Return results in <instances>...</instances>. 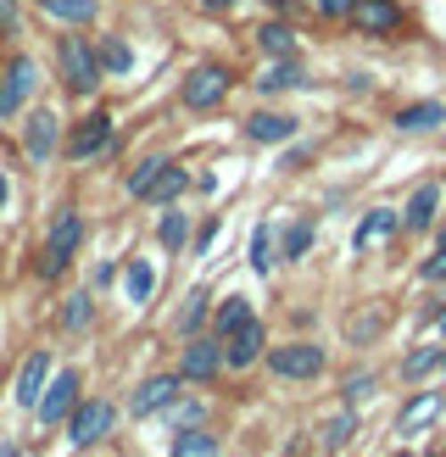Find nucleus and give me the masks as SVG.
I'll list each match as a JSON object with an SVG mask.
<instances>
[{
	"mask_svg": "<svg viewBox=\"0 0 446 457\" xmlns=\"http://www.w3.org/2000/svg\"><path fill=\"white\" fill-rule=\"evenodd\" d=\"M56 79H62L67 96H78V101L95 96L101 79H106L95 39H89V34H56Z\"/></svg>",
	"mask_w": 446,
	"mask_h": 457,
	"instance_id": "obj_1",
	"label": "nucleus"
},
{
	"mask_svg": "<svg viewBox=\"0 0 446 457\" xmlns=\"http://www.w3.org/2000/svg\"><path fill=\"white\" fill-rule=\"evenodd\" d=\"M78 245H84V218H78V207H56V218H51V235H45V245H39V262H34V273H39L45 285H51V279H62Z\"/></svg>",
	"mask_w": 446,
	"mask_h": 457,
	"instance_id": "obj_2",
	"label": "nucleus"
},
{
	"mask_svg": "<svg viewBox=\"0 0 446 457\" xmlns=\"http://www.w3.org/2000/svg\"><path fill=\"white\" fill-rule=\"evenodd\" d=\"M268 374L274 379H290V385H312V379H324L329 369V352L318 346V340H279V346H268Z\"/></svg>",
	"mask_w": 446,
	"mask_h": 457,
	"instance_id": "obj_3",
	"label": "nucleus"
},
{
	"mask_svg": "<svg viewBox=\"0 0 446 457\" xmlns=\"http://www.w3.org/2000/svg\"><path fill=\"white\" fill-rule=\"evenodd\" d=\"M229 89H235V67L229 62H195L185 84H178V106L185 112H212L229 101Z\"/></svg>",
	"mask_w": 446,
	"mask_h": 457,
	"instance_id": "obj_4",
	"label": "nucleus"
},
{
	"mask_svg": "<svg viewBox=\"0 0 446 457\" xmlns=\"http://www.w3.org/2000/svg\"><path fill=\"white\" fill-rule=\"evenodd\" d=\"M101 151H112V112H106V106L84 112L78 123H67V140H62V162L84 168L89 156H101Z\"/></svg>",
	"mask_w": 446,
	"mask_h": 457,
	"instance_id": "obj_5",
	"label": "nucleus"
},
{
	"mask_svg": "<svg viewBox=\"0 0 446 457\" xmlns=\"http://www.w3.org/2000/svg\"><path fill=\"white\" fill-rule=\"evenodd\" d=\"M346 29L363 34V39H401L408 34V6L401 0H357Z\"/></svg>",
	"mask_w": 446,
	"mask_h": 457,
	"instance_id": "obj_6",
	"label": "nucleus"
},
{
	"mask_svg": "<svg viewBox=\"0 0 446 457\" xmlns=\"http://www.w3.org/2000/svg\"><path fill=\"white\" fill-rule=\"evenodd\" d=\"M229 362H223V340L218 335H185L178 346V379L185 385H212Z\"/></svg>",
	"mask_w": 446,
	"mask_h": 457,
	"instance_id": "obj_7",
	"label": "nucleus"
},
{
	"mask_svg": "<svg viewBox=\"0 0 446 457\" xmlns=\"http://www.w3.org/2000/svg\"><path fill=\"white\" fill-rule=\"evenodd\" d=\"M441 207H446V179H424V185H413L408 201H401V235H435Z\"/></svg>",
	"mask_w": 446,
	"mask_h": 457,
	"instance_id": "obj_8",
	"label": "nucleus"
},
{
	"mask_svg": "<svg viewBox=\"0 0 446 457\" xmlns=\"http://www.w3.org/2000/svg\"><path fill=\"white\" fill-rule=\"evenodd\" d=\"M62 140H67V123L56 118L51 106H34L29 123H22V156H29L34 168H45V162L62 151Z\"/></svg>",
	"mask_w": 446,
	"mask_h": 457,
	"instance_id": "obj_9",
	"label": "nucleus"
},
{
	"mask_svg": "<svg viewBox=\"0 0 446 457\" xmlns=\"http://www.w3.org/2000/svg\"><path fill=\"white\" fill-rule=\"evenodd\" d=\"M84 402V374L78 369H62L51 385H45V396H39V407H34V419H39V429H51V424H67V413Z\"/></svg>",
	"mask_w": 446,
	"mask_h": 457,
	"instance_id": "obj_10",
	"label": "nucleus"
},
{
	"mask_svg": "<svg viewBox=\"0 0 446 457\" xmlns=\"http://www.w3.org/2000/svg\"><path fill=\"white\" fill-rule=\"evenodd\" d=\"M112 419H118V407H112L106 396H84L73 413H67V441L73 446H95L112 436Z\"/></svg>",
	"mask_w": 446,
	"mask_h": 457,
	"instance_id": "obj_11",
	"label": "nucleus"
},
{
	"mask_svg": "<svg viewBox=\"0 0 446 457\" xmlns=\"http://www.w3.org/2000/svg\"><path fill=\"white\" fill-rule=\"evenodd\" d=\"M51 379H56V357H51V346H34L29 357H22V369H17V391H12V402L22 407V413H34Z\"/></svg>",
	"mask_w": 446,
	"mask_h": 457,
	"instance_id": "obj_12",
	"label": "nucleus"
},
{
	"mask_svg": "<svg viewBox=\"0 0 446 457\" xmlns=\"http://www.w3.org/2000/svg\"><path fill=\"white\" fill-rule=\"evenodd\" d=\"M178 396H185V379H178V369H173V374H151V379L134 385L128 413H134V419H156V413H168Z\"/></svg>",
	"mask_w": 446,
	"mask_h": 457,
	"instance_id": "obj_13",
	"label": "nucleus"
},
{
	"mask_svg": "<svg viewBox=\"0 0 446 457\" xmlns=\"http://www.w3.org/2000/svg\"><path fill=\"white\" fill-rule=\"evenodd\" d=\"M262 357H268V324H262V318H245L235 335H223V362H229L235 374L257 369Z\"/></svg>",
	"mask_w": 446,
	"mask_h": 457,
	"instance_id": "obj_14",
	"label": "nucleus"
},
{
	"mask_svg": "<svg viewBox=\"0 0 446 457\" xmlns=\"http://www.w3.org/2000/svg\"><path fill=\"white\" fill-rule=\"evenodd\" d=\"M441 413H446V396H441V391H413L408 402H401V413H396V424H391V436H401V441L430 436Z\"/></svg>",
	"mask_w": 446,
	"mask_h": 457,
	"instance_id": "obj_15",
	"label": "nucleus"
},
{
	"mask_svg": "<svg viewBox=\"0 0 446 457\" xmlns=\"http://www.w3.org/2000/svg\"><path fill=\"white\" fill-rule=\"evenodd\" d=\"M240 134L252 145H285V140H296V134H301V118H296V112H279V106H257L252 118L240 123Z\"/></svg>",
	"mask_w": 446,
	"mask_h": 457,
	"instance_id": "obj_16",
	"label": "nucleus"
},
{
	"mask_svg": "<svg viewBox=\"0 0 446 457\" xmlns=\"http://www.w3.org/2000/svg\"><path fill=\"white\" fill-rule=\"evenodd\" d=\"M34 84H39L34 56H29V51H17V56L6 62V79H0V118H17L22 101L34 96Z\"/></svg>",
	"mask_w": 446,
	"mask_h": 457,
	"instance_id": "obj_17",
	"label": "nucleus"
},
{
	"mask_svg": "<svg viewBox=\"0 0 446 457\" xmlns=\"http://www.w3.org/2000/svg\"><path fill=\"white\" fill-rule=\"evenodd\" d=\"M396 235H401V212H396V207H368L363 218H357V228H351V251L363 257V251L385 245V240H396Z\"/></svg>",
	"mask_w": 446,
	"mask_h": 457,
	"instance_id": "obj_18",
	"label": "nucleus"
},
{
	"mask_svg": "<svg viewBox=\"0 0 446 457\" xmlns=\"http://www.w3.org/2000/svg\"><path fill=\"white\" fill-rule=\"evenodd\" d=\"M257 96H290V89H307V67L301 56H268V67L252 79Z\"/></svg>",
	"mask_w": 446,
	"mask_h": 457,
	"instance_id": "obj_19",
	"label": "nucleus"
},
{
	"mask_svg": "<svg viewBox=\"0 0 446 457\" xmlns=\"http://www.w3.org/2000/svg\"><path fill=\"white\" fill-rule=\"evenodd\" d=\"M396 134H441L446 129V101H408L391 112Z\"/></svg>",
	"mask_w": 446,
	"mask_h": 457,
	"instance_id": "obj_20",
	"label": "nucleus"
},
{
	"mask_svg": "<svg viewBox=\"0 0 446 457\" xmlns=\"http://www.w3.org/2000/svg\"><path fill=\"white\" fill-rule=\"evenodd\" d=\"M190 185H195V179H190V168H185V162H173V156H168V162H162V173L151 179V190H145L140 201H145V207H173V201L185 195Z\"/></svg>",
	"mask_w": 446,
	"mask_h": 457,
	"instance_id": "obj_21",
	"label": "nucleus"
},
{
	"mask_svg": "<svg viewBox=\"0 0 446 457\" xmlns=\"http://www.w3.org/2000/svg\"><path fill=\"white\" fill-rule=\"evenodd\" d=\"M252 39H257V51L262 56H296V29L274 12V17H262L257 29H252Z\"/></svg>",
	"mask_w": 446,
	"mask_h": 457,
	"instance_id": "obj_22",
	"label": "nucleus"
},
{
	"mask_svg": "<svg viewBox=\"0 0 446 457\" xmlns=\"http://www.w3.org/2000/svg\"><path fill=\"white\" fill-rule=\"evenodd\" d=\"M385 324H391V312L385 307H357L351 318H346V346H374L379 335H385Z\"/></svg>",
	"mask_w": 446,
	"mask_h": 457,
	"instance_id": "obj_23",
	"label": "nucleus"
},
{
	"mask_svg": "<svg viewBox=\"0 0 446 457\" xmlns=\"http://www.w3.org/2000/svg\"><path fill=\"white\" fill-rule=\"evenodd\" d=\"M190 212H178V201H173V207H162V218H156V245H162V251H173V257H178V251H190Z\"/></svg>",
	"mask_w": 446,
	"mask_h": 457,
	"instance_id": "obj_24",
	"label": "nucleus"
},
{
	"mask_svg": "<svg viewBox=\"0 0 446 457\" xmlns=\"http://www.w3.org/2000/svg\"><path fill=\"white\" fill-rule=\"evenodd\" d=\"M218 452H223V441H218V429H207V424L173 429V446H168V457H218Z\"/></svg>",
	"mask_w": 446,
	"mask_h": 457,
	"instance_id": "obj_25",
	"label": "nucleus"
},
{
	"mask_svg": "<svg viewBox=\"0 0 446 457\" xmlns=\"http://www.w3.org/2000/svg\"><path fill=\"white\" fill-rule=\"evenodd\" d=\"M312 245H318V218H296V223H285V235H279V262H301Z\"/></svg>",
	"mask_w": 446,
	"mask_h": 457,
	"instance_id": "obj_26",
	"label": "nucleus"
},
{
	"mask_svg": "<svg viewBox=\"0 0 446 457\" xmlns=\"http://www.w3.org/2000/svg\"><path fill=\"white\" fill-rule=\"evenodd\" d=\"M34 6H39L45 17L67 22V29H89V22L101 17V0H34Z\"/></svg>",
	"mask_w": 446,
	"mask_h": 457,
	"instance_id": "obj_27",
	"label": "nucleus"
},
{
	"mask_svg": "<svg viewBox=\"0 0 446 457\" xmlns=\"http://www.w3.org/2000/svg\"><path fill=\"white\" fill-rule=\"evenodd\" d=\"M245 262H252L257 279H268V273L279 268V228L274 223H257L252 228V257H245Z\"/></svg>",
	"mask_w": 446,
	"mask_h": 457,
	"instance_id": "obj_28",
	"label": "nucleus"
},
{
	"mask_svg": "<svg viewBox=\"0 0 446 457\" xmlns=\"http://www.w3.org/2000/svg\"><path fill=\"white\" fill-rule=\"evenodd\" d=\"M245 318H257L252 295H240V290H235V295H223V302L212 307V335H218V340H223V335H235V329L245 324Z\"/></svg>",
	"mask_w": 446,
	"mask_h": 457,
	"instance_id": "obj_29",
	"label": "nucleus"
},
{
	"mask_svg": "<svg viewBox=\"0 0 446 457\" xmlns=\"http://www.w3.org/2000/svg\"><path fill=\"white\" fill-rule=\"evenodd\" d=\"M56 324L67 329V335H84L89 324H95V290H73L62 302V312H56Z\"/></svg>",
	"mask_w": 446,
	"mask_h": 457,
	"instance_id": "obj_30",
	"label": "nucleus"
},
{
	"mask_svg": "<svg viewBox=\"0 0 446 457\" xmlns=\"http://www.w3.org/2000/svg\"><path fill=\"white\" fill-rule=\"evenodd\" d=\"M441 357H446V340H424V346H413L408 357H401V369H396V374L413 385V379H424V374H435V369H441Z\"/></svg>",
	"mask_w": 446,
	"mask_h": 457,
	"instance_id": "obj_31",
	"label": "nucleus"
},
{
	"mask_svg": "<svg viewBox=\"0 0 446 457\" xmlns=\"http://www.w3.org/2000/svg\"><path fill=\"white\" fill-rule=\"evenodd\" d=\"M201 324H212V295H207V290L195 285V290L185 295V307H178L173 329H178V335H201Z\"/></svg>",
	"mask_w": 446,
	"mask_h": 457,
	"instance_id": "obj_32",
	"label": "nucleus"
},
{
	"mask_svg": "<svg viewBox=\"0 0 446 457\" xmlns=\"http://www.w3.org/2000/svg\"><path fill=\"white\" fill-rule=\"evenodd\" d=\"M151 290H156V268H151L145 257H128V262H123V295L140 307V302H151Z\"/></svg>",
	"mask_w": 446,
	"mask_h": 457,
	"instance_id": "obj_33",
	"label": "nucleus"
},
{
	"mask_svg": "<svg viewBox=\"0 0 446 457\" xmlns=\"http://www.w3.org/2000/svg\"><path fill=\"white\" fill-rule=\"evenodd\" d=\"M95 51H101L106 79H123L128 67H134V51H128V39H123V34H101V39H95Z\"/></svg>",
	"mask_w": 446,
	"mask_h": 457,
	"instance_id": "obj_34",
	"label": "nucleus"
},
{
	"mask_svg": "<svg viewBox=\"0 0 446 457\" xmlns=\"http://www.w3.org/2000/svg\"><path fill=\"white\" fill-rule=\"evenodd\" d=\"M351 436H357V407H351V402H341V413H334V419H324L318 441H324V452H341Z\"/></svg>",
	"mask_w": 446,
	"mask_h": 457,
	"instance_id": "obj_35",
	"label": "nucleus"
},
{
	"mask_svg": "<svg viewBox=\"0 0 446 457\" xmlns=\"http://www.w3.org/2000/svg\"><path fill=\"white\" fill-rule=\"evenodd\" d=\"M162 162H168V156H140V162H134V168H128V179H123V190H128L134 201H140V195L151 190V179H156V173H162Z\"/></svg>",
	"mask_w": 446,
	"mask_h": 457,
	"instance_id": "obj_36",
	"label": "nucleus"
},
{
	"mask_svg": "<svg viewBox=\"0 0 446 457\" xmlns=\"http://www.w3.org/2000/svg\"><path fill=\"white\" fill-rule=\"evenodd\" d=\"M374 391H379V374H374V369H357V374L341 379V402H351V407H363Z\"/></svg>",
	"mask_w": 446,
	"mask_h": 457,
	"instance_id": "obj_37",
	"label": "nucleus"
},
{
	"mask_svg": "<svg viewBox=\"0 0 446 457\" xmlns=\"http://www.w3.org/2000/svg\"><path fill=\"white\" fill-rule=\"evenodd\" d=\"M413 279H418V285H446V245H435L430 257L413 268Z\"/></svg>",
	"mask_w": 446,
	"mask_h": 457,
	"instance_id": "obj_38",
	"label": "nucleus"
},
{
	"mask_svg": "<svg viewBox=\"0 0 446 457\" xmlns=\"http://www.w3.org/2000/svg\"><path fill=\"white\" fill-rule=\"evenodd\" d=\"M195 424H207V407L201 402H173V429H195Z\"/></svg>",
	"mask_w": 446,
	"mask_h": 457,
	"instance_id": "obj_39",
	"label": "nucleus"
},
{
	"mask_svg": "<svg viewBox=\"0 0 446 457\" xmlns=\"http://www.w3.org/2000/svg\"><path fill=\"white\" fill-rule=\"evenodd\" d=\"M307 6L318 12L324 22H346V17H351V6H357V0H307Z\"/></svg>",
	"mask_w": 446,
	"mask_h": 457,
	"instance_id": "obj_40",
	"label": "nucleus"
},
{
	"mask_svg": "<svg viewBox=\"0 0 446 457\" xmlns=\"http://www.w3.org/2000/svg\"><path fill=\"white\" fill-rule=\"evenodd\" d=\"M312 162V140H301V145H290L285 156H279V173H301Z\"/></svg>",
	"mask_w": 446,
	"mask_h": 457,
	"instance_id": "obj_41",
	"label": "nucleus"
},
{
	"mask_svg": "<svg viewBox=\"0 0 446 457\" xmlns=\"http://www.w3.org/2000/svg\"><path fill=\"white\" fill-rule=\"evenodd\" d=\"M0 34H22V6H17V0H0Z\"/></svg>",
	"mask_w": 446,
	"mask_h": 457,
	"instance_id": "obj_42",
	"label": "nucleus"
},
{
	"mask_svg": "<svg viewBox=\"0 0 446 457\" xmlns=\"http://www.w3.org/2000/svg\"><path fill=\"white\" fill-rule=\"evenodd\" d=\"M218 223H223V218H207V223L195 228V240H190V251H195V257H207V251H212V240H218Z\"/></svg>",
	"mask_w": 446,
	"mask_h": 457,
	"instance_id": "obj_43",
	"label": "nucleus"
},
{
	"mask_svg": "<svg viewBox=\"0 0 446 457\" xmlns=\"http://www.w3.org/2000/svg\"><path fill=\"white\" fill-rule=\"evenodd\" d=\"M424 329H435V335H446V295H435L430 307H424V318H418Z\"/></svg>",
	"mask_w": 446,
	"mask_h": 457,
	"instance_id": "obj_44",
	"label": "nucleus"
},
{
	"mask_svg": "<svg viewBox=\"0 0 446 457\" xmlns=\"http://www.w3.org/2000/svg\"><path fill=\"white\" fill-rule=\"evenodd\" d=\"M240 6V0H195V12H207V17H229Z\"/></svg>",
	"mask_w": 446,
	"mask_h": 457,
	"instance_id": "obj_45",
	"label": "nucleus"
},
{
	"mask_svg": "<svg viewBox=\"0 0 446 457\" xmlns=\"http://www.w3.org/2000/svg\"><path fill=\"white\" fill-rule=\"evenodd\" d=\"M346 89H351V96H368L374 79H368V73H346Z\"/></svg>",
	"mask_w": 446,
	"mask_h": 457,
	"instance_id": "obj_46",
	"label": "nucleus"
},
{
	"mask_svg": "<svg viewBox=\"0 0 446 457\" xmlns=\"http://www.w3.org/2000/svg\"><path fill=\"white\" fill-rule=\"evenodd\" d=\"M112 279H118V268H112V262H101V268H95V290H106Z\"/></svg>",
	"mask_w": 446,
	"mask_h": 457,
	"instance_id": "obj_47",
	"label": "nucleus"
},
{
	"mask_svg": "<svg viewBox=\"0 0 446 457\" xmlns=\"http://www.w3.org/2000/svg\"><path fill=\"white\" fill-rule=\"evenodd\" d=\"M396 457H441V452H430V446H401Z\"/></svg>",
	"mask_w": 446,
	"mask_h": 457,
	"instance_id": "obj_48",
	"label": "nucleus"
},
{
	"mask_svg": "<svg viewBox=\"0 0 446 457\" xmlns=\"http://www.w3.org/2000/svg\"><path fill=\"white\" fill-rule=\"evenodd\" d=\"M262 6H268V12H279V17H285L290 6H296V0H262Z\"/></svg>",
	"mask_w": 446,
	"mask_h": 457,
	"instance_id": "obj_49",
	"label": "nucleus"
},
{
	"mask_svg": "<svg viewBox=\"0 0 446 457\" xmlns=\"http://www.w3.org/2000/svg\"><path fill=\"white\" fill-rule=\"evenodd\" d=\"M6 201H12V185H6V173H0V212H6Z\"/></svg>",
	"mask_w": 446,
	"mask_h": 457,
	"instance_id": "obj_50",
	"label": "nucleus"
},
{
	"mask_svg": "<svg viewBox=\"0 0 446 457\" xmlns=\"http://www.w3.org/2000/svg\"><path fill=\"white\" fill-rule=\"evenodd\" d=\"M435 245H446V218H441V223H435Z\"/></svg>",
	"mask_w": 446,
	"mask_h": 457,
	"instance_id": "obj_51",
	"label": "nucleus"
},
{
	"mask_svg": "<svg viewBox=\"0 0 446 457\" xmlns=\"http://www.w3.org/2000/svg\"><path fill=\"white\" fill-rule=\"evenodd\" d=\"M0 457H17V446H0Z\"/></svg>",
	"mask_w": 446,
	"mask_h": 457,
	"instance_id": "obj_52",
	"label": "nucleus"
},
{
	"mask_svg": "<svg viewBox=\"0 0 446 457\" xmlns=\"http://www.w3.org/2000/svg\"><path fill=\"white\" fill-rule=\"evenodd\" d=\"M441 374H446V357H441Z\"/></svg>",
	"mask_w": 446,
	"mask_h": 457,
	"instance_id": "obj_53",
	"label": "nucleus"
},
{
	"mask_svg": "<svg viewBox=\"0 0 446 457\" xmlns=\"http://www.w3.org/2000/svg\"><path fill=\"white\" fill-rule=\"evenodd\" d=\"M441 179H446V168H441Z\"/></svg>",
	"mask_w": 446,
	"mask_h": 457,
	"instance_id": "obj_54",
	"label": "nucleus"
}]
</instances>
